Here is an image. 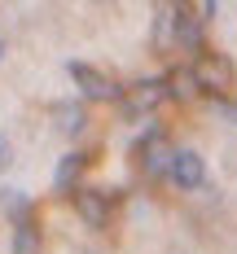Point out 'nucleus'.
<instances>
[{
    "label": "nucleus",
    "instance_id": "1",
    "mask_svg": "<svg viewBox=\"0 0 237 254\" xmlns=\"http://www.w3.org/2000/svg\"><path fill=\"white\" fill-rule=\"evenodd\" d=\"M136 162H141V171L150 180H158V176H167L171 171V158H176V149H171V140H167V131L162 127H150L141 140H136Z\"/></svg>",
    "mask_w": 237,
    "mask_h": 254
},
{
    "label": "nucleus",
    "instance_id": "2",
    "mask_svg": "<svg viewBox=\"0 0 237 254\" xmlns=\"http://www.w3.org/2000/svg\"><path fill=\"white\" fill-rule=\"evenodd\" d=\"M162 101H167V79H136L132 88H123L119 110H123V119H145Z\"/></svg>",
    "mask_w": 237,
    "mask_h": 254
},
{
    "label": "nucleus",
    "instance_id": "3",
    "mask_svg": "<svg viewBox=\"0 0 237 254\" xmlns=\"http://www.w3.org/2000/svg\"><path fill=\"white\" fill-rule=\"evenodd\" d=\"M193 75H198V83H202V92H211L215 101L220 97H229V88H233V62L224 57V53H198V62H193Z\"/></svg>",
    "mask_w": 237,
    "mask_h": 254
},
{
    "label": "nucleus",
    "instance_id": "4",
    "mask_svg": "<svg viewBox=\"0 0 237 254\" xmlns=\"http://www.w3.org/2000/svg\"><path fill=\"white\" fill-rule=\"evenodd\" d=\"M66 75L79 83V92H83L88 101H119V97H123V88H114V79L101 75V70L88 66V62H66Z\"/></svg>",
    "mask_w": 237,
    "mask_h": 254
},
{
    "label": "nucleus",
    "instance_id": "5",
    "mask_svg": "<svg viewBox=\"0 0 237 254\" xmlns=\"http://www.w3.org/2000/svg\"><path fill=\"white\" fill-rule=\"evenodd\" d=\"M171 35H176L180 49L207 53V44H202V18H198L193 4H171Z\"/></svg>",
    "mask_w": 237,
    "mask_h": 254
},
{
    "label": "nucleus",
    "instance_id": "6",
    "mask_svg": "<svg viewBox=\"0 0 237 254\" xmlns=\"http://www.w3.org/2000/svg\"><path fill=\"white\" fill-rule=\"evenodd\" d=\"M171 184L176 189H202V180H207V162H202V153L198 149H176V158H171Z\"/></svg>",
    "mask_w": 237,
    "mask_h": 254
},
{
    "label": "nucleus",
    "instance_id": "7",
    "mask_svg": "<svg viewBox=\"0 0 237 254\" xmlns=\"http://www.w3.org/2000/svg\"><path fill=\"white\" fill-rule=\"evenodd\" d=\"M75 210H79V219L88 228H105L110 224V189H79Z\"/></svg>",
    "mask_w": 237,
    "mask_h": 254
},
{
    "label": "nucleus",
    "instance_id": "8",
    "mask_svg": "<svg viewBox=\"0 0 237 254\" xmlns=\"http://www.w3.org/2000/svg\"><path fill=\"white\" fill-rule=\"evenodd\" d=\"M92 158L88 153H66L62 162H57V176H53V189L62 193V197H71V193H79V176H83V167H88Z\"/></svg>",
    "mask_w": 237,
    "mask_h": 254
},
{
    "label": "nucleus",
    "instance_id": "9",
    "mask_svg": "<svg viewBox=\"0 0 237 254\" xmlns=\"http://www.w3.org/2000/svg\"><path fill=\"white\" fill-rule=\"evenodd\" d=\"M53 123H57L62 136H79V131L88 127V110H83L79 101H57L53 105Z\"/></svg>",
    "mask_w": 237,
    "mask_h": 254
},
{
    "label": "nucleus",
    "instance_id": "10",
    "mask_svg": "<svg viewBox=\"0 0 237 254\" xmlns=\"http://www.w3.org/2000/svg\"><path fill=\"white\" fill-rule=\"evenodd\" d=\"M202 92V83L193 75V66H176V70H167V97L171 101H193Z\"/></svg>",
    "mask_w": 237,
    "mask_h": 254
},
{
    "label": "nucleus",
    "instance_id": "11",
    "mask_svg": "<svg viewBox=\"0 0 237 254\" xmlns=\"http://www.w3.org/2000/svg\"><path fill=\"white\" fill-rule=\"evenodd\" d=\"M13 254H40V224L35 219L13 224Z\"/></svg>",
    "mask_w": 237,
    "mask_h": 254
},
{
    "label": "nucleus",
    "instance_id": "12",
    "mask_svg": "<svg viewBox=\"0 0 237 254\" xmlns=\"http://www.w3.org/2000/svg\"><path fill=\"white\" fill-rule=\"evenodd\" d=\"M0 202H4V210L13 215V224H22V219H31V202H26V197L18 193V189H9V193H4Z\"/></svg>",
    "mask_w": 237,
    "mask_h": 254
},
{
    "label": "nucleus",
    "instance_id": "13",
    "mask_svg": "<svg viewBox=\"0 0 237 254\" xmlns=\"http://www.w3.org/2000/svg\"><path fill=\"white\" fill-rule=\"evenodd\" d=\"M154 44L158 49H171V9L158 13V26H154Z\"/></svg>",
    "mask_w": 237,
    "mask_h": 254
},
{
    "label": "nucleus",
    "instance_id": "14",
    "mask_svg": "<svg viewBox=\"0 0 237 254\" xmlns=\"http://www.w3.org/2000/svg\"><path fill=\"white\" fill-rule=\"evenodd\" d=\"M215 110H220L229 123H237V101H233V97H220V101H215Z\"/></svg>",
    "mask_w": 237,
    "mask_h": 254
},
{
    "label": "nucleus",
    "instance_id": "15",
    "mask_svg": "<svg viewBox=\"0 0 237 254\" xmlns=\"http://www.w3.org/2000/svg\"><path fill=\"white\" fill-rule=\"evenodd\" d=\"M0 167H9V140L0 136Z\"/></svg>",
    "mask_w": 237,
    "mask_h": 254
},
{
    "label": "nucleus",
    "instance_id": "16",
    "mask_svg": "<svg viewBox=\"0 0 237 254\" xmlns=\"http://www.w3.org/2000/svg\"><path fill=\"white\" fill-rule=\"evenodd\" d=\"M0 53H4V44H0Z\"/></svg>",
    "mask_w": 237,
    "mask_h": 254
}]
</instances>
